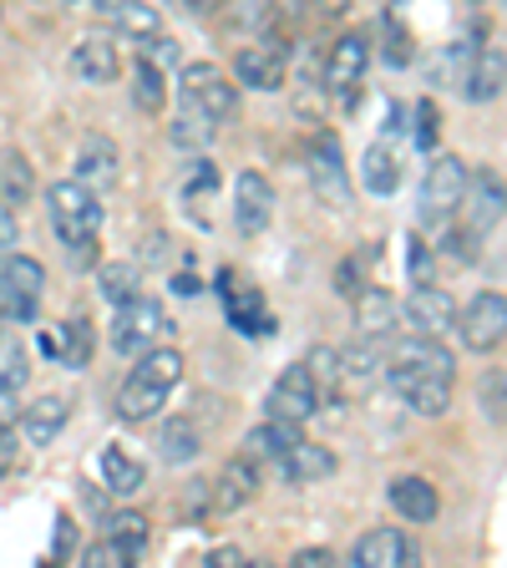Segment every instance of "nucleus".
Wrapping results in <instances>:
<instances>
[{"instance_id":"41","label":"nucleus","mask_w":507,"mask_h":568,"mask_svg":"<svg viewBox=\"0 0 507 568\" xmlns=\"http://www.w3.org/2000/svg\"><path fill=\"white\" fill-rule=\"evenodd\" d=\"M381 57H386L391 67H406V61H412V36L391 21V16L381 21Z\"/></svg>"},{"instance_id":"12","label":"nucleus","mask_w":507,"mask_h":568,"mask_svg":"<svg viewBox=\"0 0 507 568\" xmlns=\"http://www.w3.org/2000/svg\"><path fill=\"white\" fill-rule=\"evenodd\" d=\"M320 386H315V376L305 371V361H295V366L284 371L280 381L270 386V416H280V422H295V426H305L310 416L320 412Z\"/></svg>"},{"instance_id":"21","label":"nucleus","mask_w":507,"mask_h":568,"mask_svg":"<svg viewBox=\"0 0 507 568\" xmlns=\"http://www.w3.org/2000/svg\"><path fill=\"white\" fill-rule=\"evenodd\" d=\"M300 437H305V432H300L295 422H280V416H270V422H260L244 437V457L254 462V467H270V473H274V462L295 447Z\"/></svg>"},{"instance_id":"48","label":"nucleus","mask_w":507,"mask_h":568,"mask_svg":"<svg viewBox=\"0 0 507 568\" xmlns=\"http://www.w3.org/2000/svg\"><path fill=\"white\" fill-rule=\"evenodd\" d=\"M290 564H295V568H331V564H335V554H331V548H300V554L290 558Z\"/></svg>"},{"instance_id":"29","label":"nucleus","mask_w":507,"mask_h":568,"mask_svg":"<svg viewBox=\"0 0 507 568\" xmlns=\"http://www.w3.org/2000/svg\"><path fill=\"white\" fill-rule=\"evenodd\" d=\"M92 345H97V335H92V320H87L82 310L61 320V331H57V361L61 366L87 371L92 366Z\"/></svg>"},{"instance_id":"28","label":"nucleus","mask_w":507,"mask_h":568,"mask_svg":"<svg viewBox=\"0 0 507 568\" xmlns=\"http://www.w3.org/2000/svg\"><path fill=\"white\" fill-rule=\"evenodd\" d=\"M97 473H102V487L112 497H132L142 483H148V467H142L132 452H122V447H107L102 462H97Z\"/></svg>"},{"instance_id":"50","label":"nucleus","mask_w":507,"mask_h":568,"mask_svg":"<svg viewBox=\"0 0 507 568\" xmlns=\"http://www.w3.org/2000/svg\"><path fill=\"white\" fill-rule=\"evenodd\" d=\"M239 564H249L239 548H213V554H209V568H239Z\"/></svg>"},{"instance_id":"3","label":"nucleus","mask_w":507,"mask_h":568,"mask_svg":"<svg viewBox=\"0 0 507 568\" xmlns=\"http://www.w3.org/2000/svg\"><path fill=\"white\" fill-rule=\"evenodd\" d=\"M47 213L61 244H82V239H97V229H102V199H97V189H87L82 178L51 183Z\"/></svg>"},{"instance_id":"22","label":"nucleus","mask_w":507,"mask_h":568,"mask_svg":"<svg viewBox=\"0 0 507 568\" xmlns=\"http://www.w3.org/2000/svg\"><path fill=\"white\" fill-rule=\"evenodd\" d=\"M274 473H280L284 483H325V477L335 473V452L320 447V442H305V437H300L295 447L284 452L280 462H274Z\"/></svg>"},{"instance_id":"31","label":"nucleus","mask_w":507,"mask_h":568,"mask_svg":"<svg viewBox=\"0 0 507 568\" xmlns=\"http://www.w3.org/2000/svg\"><path fill=\"white\" fill-rule=\"evenodd\" d=\"M107 21L118 26L122 36H132V41L163 36V11H158V6H148V0H118V6H107Z\"/></svg>"},{"instance_id":"24","label":"nucleus","mask_w":507,"mask_h":568,"mask_svg":"<svg viewBox=\"0 0 507 568\" xmlns=\"http://www.w3.org/2000/svg\"><path fill=\"white\" fill-rule=\"evenodd\" d=\"M386 497H391V508H396V518H406V523H437V513H442V497L426 477H396Z\"/></svg>"},{"instance_id":"17","label":"nucleus","mask_w":507,"mask_h":568,"mask_svg":"<svg viewBox=\"0 0 507 568\" xmlns=\"http://www.w3.org/2000/svg\"><path fill=\"white\" fill-rule=\"evenodd\" d=\"M422 558V548L412 544V532L406 528H371L361 544L351 548V564L361 568H406Z\"/></svg>"},{"instance_id":"33","label":"nucleus","mask_w":507,"mask_h":568,"mask_svg":"<svg viewBox=\"0 0 507 568\" xmlns=\"http://www.w3.org/2000/svg\"><path fill=\"white\" fill-rule=\"evenodd\" d=\"M213 16H219V26L229 36H254L274 16V0H219Z\"/></svg>"},{"instance_id":"6","label":"nucleus","mask_w":507,"mask_h":568,"mask_svg":"<svg viewBox=\"0 0 507 568\" xmlns=\"http://www.w3.org/2000/svg\"><path fill=\"white\" fill-rule=\"evenodd\" d=\"M41 300H47V270L26 254H11L0 264V320L11 325H31L41 315Z\"/></svg>"},{"instance_id":"40","label":"nucleus","mask_w":507,"mask_h":568,"mask_svg":"<svg viewBox=\"0 0 507 568\" xmlns=\"http://www.w3.org/2000/svg\"><path fill=\"white\" fill-rule=\"evenodd\" d=\"M132 558H138V554H132V548H122L112 532H107V538H97L92 548H82V564L87 568H128Z\"/></svg>"},{"instance_id":"43","label":"nucleus","mask_w":507,"mask_h":568,"mask_svg":"<svg viewBox=\"0 0 507 568\" xmlns=\"http://www.w3.org/2000/svg\"><path fill=\"white\" fill-rule=\"evenodd\" d=\"M213 138V122L193 118V112H183V118H173V142H183V148H203V142Z\"/></svg>"},{"instance_id":"47","label":"nucleus","mask_w":507,"mask_h":568,"mask_svg":"<svg viewBox=\"0 0 507 568\" xmlns=\"http://www.w3.org/2000/svg\"><path fill=\"white\" fill-rule=\"evenodd\" d=\"M416 142L437 148V102H416Z\"/></svg>"},{"instance_id":"15","label":"nucleus","mask_w":507,"mask_h":568,"mask_svg":"<svg viewBox=\"0 0 507 568\" xmlns=\"http://www.w3.org/2000/svg\"><path fill=\"white\" fill-rule=\"evenodd\" d=\"M402 320L412 325V335H447L457 320V300L442 284H416L402 305Z\"/></svg>"},{"instance_id":"46","label":"nucleus","mask_w":507,"mask_h":568,"mask_svg":"<svg viewBox=\"0 0 507 568\" xmlns=\"http://www.w3.org/2000/svg\"><path fill=\"white\" fill-rule=\"evenodd\" d=\"M503 390H507V376L493 371V376L483 381V412L493 416V426H503Z\"/></svg>"},{"instance_id":"42","label":"nucleus","mask_w":507,"mask_h":568,"mask_svg":"<svg viewBox=\"0 0 507 568\" xmlns=\"http://www.w3.org/2000/svg\"><path fill=\"white\" fill-rule=\"evenodd\" d=\"M335 290H341L345 300H355L366 290V254H351V260L335 264Z\"/></svg>"},{"instance_id":"18","label":"nucleus","mask_w":507,"mask_h":568,"mask_svg":"<svg viewBox=\"0 0 507 568\" xmlns=\"http://www.w3.org/2000/svg\"><path fill=\"white\" fill-rule=\"evenodd\" d=\"M355 331L361 341H386V335L402 331V300L381 290V284H366L361 295H355Z\"/></svg>"},{"instance_id":"9","label":"nucleus","mask_w":507,"mask_h":568,"mask_svg":"<svg viewBox=\"0 0 507 568\" xmlns=\"http://www.w3.org/2000/svg\"><path fill=\"white\" fill-rule=\"evenodd\" d=\"M457 213H462V234L467 239H483V234H493L497 224H503V173L497 168H483V173H467V189H462V203H457Z\"/></svg>"},{"instance_id":"23","label":"nucleus","mask_w":507,"mask_h":568,"mask_svg":"<svg viewBox=\"0 0 507 568\" xmlns=\"http://www.w3.org/2000/svg\"><path fill=\"white\" fill-rule=\"evenodd\" d=\"M503 71H507L503 47H477L473 51V67H467V77H462L467 102H477V106L497 102V97H503Z\"/></svg>"},{"instance_id":"38","label":"nucleus","mask_w":507,"mask_h":568,"mask_svg":"<svg viewBox=\"0 0 507 568\" xmlns=\"http://www.w3.org/2000/svg\"><path fill=\"white\" fill-rule=\"evenodd\" d=\"M107 532H112V538H118L122 548H132V554H142V548H148V513H112V518H107Z\"/></svg>"},{"instance_id":"51","label":"nucleus","mask_w":507,"mask_h":568,"mask_svg":"<svg viewBox=\"0 0 507 568\" xmlns=\"http://www.w3.org/2000/svg\"><path fill=\"white\" fill-rule=\"evenodd\" d=\"M310 6H315V11H320V16H325V21H341V16H345V11H351L355 0H310Z\"/></svg>"},{"instance_id":"2","label":"nucleus","mask_w":507,"mask_h":568,"mask_svg":"<svg viewBox=\"0 0 507 568\" xmlns=\"http://www.w3.org/2000/svg\"><path fill=\"white\" fill-rule=\"evenodd\" d=\"M386 376L396 390H406L412 381H457V355L442 345V335H406L386 355Z\"/></svg>"},{"instance_id":"8","label":"nucleus","mask_w":507,"mask_h":568,"mask_svg":"<svg viewBox=\"0 0 507 568\" xmlns=\"http://www.w3.org/2000/svg\"><path fill=\"white\" fill-rule=\"evenodd\" d=\"M371 57H376V41H371L366 31H345L331 47V57H325V87H331L345 106H355V97L366 87Z\"/></svg>"},{"instance_id":"11","label":"nucleus","mask_w":507,"mask_h":568,"mask_svg":"<svg viewBox=\"0 0 507 568\" xmlns=\"http://www.w3.org/2000/svg\"><path fill=\"white\" fill-rule=\"evenodd\" d=\"M467 189V163L457 153H437V163L422 178V219H452Z\"/></svg>"},{"instance_id":"25","label":"nucleus","mask_w":507,"mask_h":568,"mask_svg":"<svg viewBox=\"0 0 507 568\" xmlns=\"http://www.w3.org/2000/svg\"><path fill=\"white\" fill-rule=\"evenodd\" d=\"M335 355H341V390H351V396L371 390L381 381V371H386V355L376 351V341H355L351 351H335Z\"/></svg>"},{"instance_id":"27","label":"nucleus","mask_w":507,"mask_h":568,"mask_svg":"<svg viewBox=\"0 0 507 568\" xmlns=\"http://www.w3.org/2000/svg\"><path fill=\"white\" fill-rule=\"evenodd\" d=\"M361 183H366L371 199H391L402 189V158L391 142H371L366 158H361Z\"/></svg>"},{"instance_id":"30","label":"nucleus","mask_w":507,"mask_h":568,"mask_svg":"<svg viewBox=\"0 0 507 568\" xmlns=\"http://www.w3.org/2000/svg\"><path fill=\"white\" fill-rule=\"evenodd\" d=\"M128 82H132V106H138V112H148V118H163V106H168L163 67H153L148 57H138V61H132V71H128Z\"/></svg>"},{"instance_id":"34","label":"nucleus","mask_w":507,"mask_h":568,"mask_svg":"<svg viewBox=\"0 0 507 568\" xmlns=\"http://www.w3.org/2000/svg\"><path fill=\"white\" fill-rule=\"evenodd\" d=\"M0 199L11 203V209H26V203L36 199V173H31V163H26L16 148L0 153Z\"/></svg>"},{"instance_id":"39","label":"nucleus","mask_w":507,"mask_h":568,"mask_svg":"<svg viewBox=\"0 0 507 568\" xmlns=\"http://www.w3.org/2000/svg\"><path fill=\"white\" fill-rule=\"evenodd\" d=\"M305 371L315 376L320 396H335V390H341V355H335L331 345H315V351L305 355Z\"/></svg>"},{"instance_id":"1","label":"nucleus","mask_w":507,"mask_h":568,"mask_svg":"<svg viewBox=\"0 0 507 568\" xmlns=\"http://www.w3.org/2000/svg\"><path fill=\"white\" fill-rule=\"evenodd\" d=\"M183 381V351L178 345H153L132 361V376L118 390V416L122 422H153L163 412V402L173 396V386Z\"/></svg>"},{"instance_id":"5","label":"nucleus","mask_w":507,"mask_h":568,"mask_svg":"<svg viewBox=\"0 0 507 568\" xmlns=\"http://www.w3.org/2000/svg\"><path fill=\"white\" fill-rule=\"evenodd\" d=\"M178 102H183V112H193V118H203V122L219 128V122H229L239 112V82L203 61V67L183 71V82H178Z\"/></svg>"},{"instance_id":"35","label":"nucleus","mask_w":507,"mask_h":568,"mask_svg":"<svg viewBox=\"0 0 507 568\" xmlns=\"http://www.w3.org/2000/svg\"><path fill=\"white\" fill-rule=\"evenodd\" d=\"M406 406H412L416 416H447V406H452V381H412L406 390H396Z\"/></svg>"},{"instance_id":"16","label":"nucleus","mask_w":507,"mask_h":568,"mask_svg":"<svg viewBox=\"0 0 507 568\" xmlns=\"http://www.w3.org/2000/svg\"><path fill=\"white\" fill-rule=\"evenodd\" d=\"M254 487H260V467L239 452V457H229L224 467H219V477L209 483V513H219V518L239 513L249 497H254Z\"/></svg>"},{"instance_id":"7","label":"nucleus","mask_w":507,"mask_h":568,"mask_svg":"<svg viewBox=\"0 0 507 568\" xmlns=\"http://www.w3.org/2000/svg\"><path fill=\"white\" fill-rule=\"evenodd\" d=\"M452 325H457L462 345L473 355H493L507 335V300L497 295V290H483V295H473L467 305H457Z\"/></svg>"},{"instance_id":"37","label":"nucleus","mask_w":507,"mask_h":568,"mask_svg":"<svg viewBox=\"0 0 507 568\" xmlns=\"http://www.w3.org/2000/svg\"><path fill=\"white\" fill-rule=\"evenodd\" d=\"M26 376H31V361H26V345L16 331H0V386L21 390Z\"/></svg>"},{"instance_id":"20","label":"nucleus","mask_w":507,"mask_h":568,"mask_svg":"<svg viewBox=\"0 0 507 568\" xmlns=\"http://www.w3.org/2000/svg\"><path fill=\"white\" fill-rule=\"evenodd\" d=\"M71 77L77 82H92V87H107L122 77V57L112 47V36H87L82 47L71 51Z\"/></svg>"},{"instance_id":"10","label":"nucleus","mask_w":507,"mask_h":568,"mask_svg":"<svg viewBox=\"0 0 507 568\" xmlns=\"http://www.w3.org/2000/svg\"><path fill=\"white\" fill-rule=\"evenodd\" d=\"M310 183H315V193L331 209H345L351 203V178H345V153H341V138L335 132H315L310 138Z\"/></svg>"},{"instance_id":"4","label":"nucleus","mask_w":507,"mask_h":568,"mask_svg":"<svg viewBox=\"0 0 507 568\" xmlns=\"http://www.w3.org/2000/svg\"><path fill=\"white\" fill-rule=\"evenodd\" d=\"M112 351L138 361L142 351H153V345L173 341V315H168L158 300H128V305H112Z\"/></svg>"},{"instance_id":"19","label":"nucleus","mask_w":507,"mask_h":568,"mask_svg":"<svg viewBox=\"0 0 507 568\" xmlns=\"http://www.w3.org/2000/svg\"><path fill=\"white\" fill-rule=\"evenodd\" d=\"M16 422H21V437L31 442V447H51V442L67 432V422H71V402L61 396V390H51V396H41V402L21 406Z\"/></svg>"},{"instance_id":"13","label":"nucleus","mask_w":507,"mask_h":568,"mask_svg":"<svg viewBox=\"0 0 507 568\" xmlns=\"http://www.w3.org/2000/svg\"><path fill=\"white\" fill-rule=\"evenodd\" d=\"M284 77H290V51L270 47V41H249L234 57V82L249 92H280Z\"/></svg>"},{"instance_id":"32","label":"nucleus","mask_w":507,"mask_h":568,"mask_svg":"<svg viewBox=\"0 0 507 568\" xmlns=\"http://www.w3.org/2000/svg\"><path fill=\"white\" fill-rule=\"evenodd\" d=\"M199 452H203L199 426H193L189 416H168L163 432H158V457L173 462V467H183V462H193Z\"/></svg>"},{"instance_id":"52","label":"nucleus","mask_w":507,"mask_h":568,"mask_svg":"<svg viewBox=\"0 0 507 568\" xmlns=\"http://www.w3.org/2000/svg\"><path fill=\"white\" fill-rule=\"evenodd\" d=\"M87 6H97V11H107V6H118V0H87Z\"/></svg>"},{"instance_id":"44","label":"nucleus","mask_w":507,"mask_h":568,"mask_svg":"<svg viewBox=\"0 0 507 568\" xmlns=\"http://www.w3.org/2000/svg\"><path fill=\"white\" fill-rule=\"evenodd\" d=\"M406 260H412V280L416 284H432L437 280V260H432V248L422 239H406Z\"/></svg>"},{"instance_id":"36","label":"nucleus","mask_w":507,"mask_h":568,"mask_svg":"<svg viewBox=\"0 0 507 568\" xmlns=\"http://www.w3.org/2000/svg\"><path fill=\"white\" fill-rule=\"evenodd\" d=\"M97 284H102V295L112 300V305H128V300L142 295L138 264H102V270H97Z\"/></svg>"},{"instance_id":"26","label":"nucleus","mask_w":507,"mask_h":568,"mask_svg":"<svg viewBox=\"0 0 507 568\" xmlns=\"http://www.w3.org/2000/svg\"><path fill=\"white\" fill-rule=\"evenodd\" d=\"M77 178L87 189H102L118 178V142L102 138V132H87L82 148H77Z\"/></svg>"},{"instance_id":"45","label":"nucleus","mask_w":507,"mask_h":568,"mask_svg":"<svg viewBox=\"0 0 507 568\" xmlns=\"http://www.w3.org/2000/svg\"><path fill=\"white\" fill-rule=\"evenodd\" d=\"M71 554H77V518L61 513L57 518V544H51V564H67Z\"/></svg>"},{"instance_id":"14","label":"nucleus","mask_w":507,"mask_h":568,"mask_svg":"<svg viewBox=\"0 0 507 568\" xmlns=\"http://www.w3.org/2000/svg\"><path fill=\"white\" fill-rule=\"evenodd\" d=\"M234 224L244 239L264 234L274 224V183L264 173H254V168H244L234 178Z\"/></svg>"},{"instance_id":"49","label":"nucleus","mask_w":507,"mask_h":568,"mask_svg":"<svg viewBox=\"0 0 507 568\" xmlns=\"http://www.w3.org/2000/svg\"><path fill=\"white\" fill-rule=\"evenodd\" d=\"M16 239H21V229H16V209L0 199V248H11Z\"/></svg>"}]
</instances>
